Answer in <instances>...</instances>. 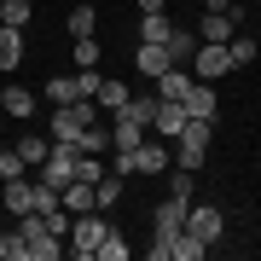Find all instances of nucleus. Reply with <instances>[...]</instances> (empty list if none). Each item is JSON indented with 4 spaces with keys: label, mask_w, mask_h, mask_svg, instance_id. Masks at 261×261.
Listing matches in <instances>:
<instances>
[{
    "label": "nucleus",
    "mask_w": 261,
    "mask_h": 261,
    "mask_svg": "<svg viewBox=\"0 0 261 261\" xmlns=\"http://www.w3.org/2000/svg\"><path fill=\"white\" fill-rule=\"evenodd\" d=\"M111 232V221H105V209H82L70 221V255L75 261H99V244Z\"/></svg>",
    "instance_id": "f257e3e1"
},
{
    "label": "nucleus",
    "mask_w": 261,
    "mask_h": 261,
    "mask_svg": "<svg viewBox=\"0 0 261 261\" xmlns=\"http://www.w3.org/2000/svg\"><path fill=\"white\" fill-rule=\"evenodd\" d=\"M18 238H23V250H29V261H58L64 255V238H53V226H47V215L41 209H29V215H18Z\"/></svg>",
    "instance_id": "f03ea898"
},
{
    "label": "nucleus",
    "mask_w": 261,
    "mask_h": 261,
    "mask_svg": "<svg viewBox=\"0 0 261 261\" xmlns=\"http://www.w3.org/2000/svg\"><path fill=\"white\" fill-rule=\"evenodd\" d=\"M174 163V145H157V140H140L134 151H116V174H163V168Z\"/></svg>",
    "instance_id": "7ed1b4c3"
},
{
    "label": "nucleus",
    "mask_w": 261,
    "mask_h": 261,
    "mask_svg": "<svg viewBox=\"0 0 261 261\" xmlns=\"http://www.w3.org/2000/svg\"><path fill=\"white\" fill-rule=\"evenodd\" d=\"M209 140H215V122L186 116V128L174 134V163H180V168H197V163L209 157Z\"/></svg>",
    "instance_id": "20e7f679"
},
{
    "label": "nucleus",
    "mask_w": 261,
    "mask_h": 261,
    "mask_svg": "<svg viewBox=\"0 0 261 261\" xmlns=\"http://www.w3.org/2000/svg\"><path fill=\"white\" fill-rule=\"evenodd\" d=\"M226 70H232L226 41H197V53H192V75L197 82H215V75H226Z\"/></svg>",
    "instance_id": "39448f33"
},
{
    "label": "nucleus",
    "mask_w": 261,
    "mask_h": 261,
    "mask_svg": "<svg viewBox=\"0 0 261 261\" xmlns=\"http://www.w3.org/2000/svg\"><path fill=\"white\" fill-rule=\"evenodd\" d=\"M35 180H41V186H53V192H64L70 180H75V151H70V145H53L47 163L35 168Z\"/></svg>",
    "instance_id": "423d86ee"
},
{
    "label": "nucleus",
    "mask_w": 261,
    "mask_h": 261,
    "mask_svg": "<svg viewBox=\"0 0 261 261\" xmlns=\"http://www.w3.org/2000/svg\"><path fill=\"white\" fill-rule=\"evenodd\" d=\"M186 232H192V238H203V244H221L226 215L215 209V203H186Z\"/></svg>",
    "instance_id": "0eeeda50"
},
{
    "label": "nucleus",
    "mask_w": 261,
    "mask_h": 261,
    "mask_svg": "<svg viewBox=\"0 0 261 261\" xmlns=\"http://www.w3.org/2000/svg\"><path fill=\"white\" fill-rule=\"evenodd\" d=\"M0 203H6L12 215H29V209H35V180H29V174L0 180Z\"/></svg>",
    "instance_id": "6e6552de"
},
{
    "label": "nucleus",
    "mask_w": 261,
    "mask_h": 261,
    "mask_svg": "<svg viewBox=\"0 0 261 261\" xmlns=\"http://www.w3.org/2000/svg\"><path fill=\"white\" fill-rule=\"evenodd\" d=\"M151 226H157V238L168 244L180 226H186V203H180V197H163V203H157V215H151Z\"/></svg>",
    "instance_id": "1a4fd4ad"
},
{
    "label": "nucleus",
    "mask_w": 261,
    "mask_h": 261,
    "mask_svg": "<svg viewBox=\"0 0 261 261\" xmlns=\"http://www.w3.org/2000/svg\"><path fill=\"white\" fill-rule=\"evenodd\" d=\"M180 105H186V116H203V122H215V111H221V99H215V87H209V82H192Z\"/></svg>",
    "instance_id": "9d476101"
},
{
    "label": "nucleus",
    "mask_w": 261,
    "mask_h": 261,
    "mask_svg": "<svg viewBox=\"0 0 261 261\" xmlns=\"http://www.w3.org/2000/svg\"><path fill=\"white\" fill-rule=\"evenodd\" d=\"M151 128H157L163 140H174V134L186 128V105H180V99H157V116H151Z\"/></svg>",
    "instance_id": "9b49d317"
},
{
    "label": "nucleus",
    "mask_w": 261,
    "mask_h": 261,
    "mask_svg": "<svg viewBox=\"0 0 261 261\" xmlns=\"http://www.w3.org/2000/svg\"><path fill=\"white\" fill-rule=\"evenodd\" d=\"M70 151H75V157H99V151H111V134H105L99 122H87V128H75Z\"/></svg>",
    "instance_id": "f8f14e48"
},
{
    "label": "nucleus",
    "mask_w": 261,
    "mask_h": 261,
    "mask_svg": "<svg viewBox=\"0 0 261 261\" xmlns=\"http://www.w3.org/2000/svg\"><path fill=\"white\" fill-rule=\"evenodd\" d=\"M232 23H238V6H232V12H203L197 41H232Z\"/></svg>",
    "instance_id": "ddd939ff"
},
{
    "label": "nucleus",
    "mask_w": 261,
    "mask_h": 261,
    "mask_svg": "<svg viewBox=\"0 0 261 261\" xmlns=\"http://www.w3.org/2000/svg\"><path fill=\"white\" fill-rule=\"evenodd\" d=\"M197 82V75L186 70V64H168L163 75H157V99H186V87Z\"/></svg>",
    "instance_id": "4468645a"
},
{
    "label": "nucleus",
    "mask_w": 261,
    "mask_h": 261,
    "mask_svg": "<svg viewBox=\"0 0 261 261\" xmlns=\"http://www.w3.org/2000/svg\"><path fill=\"white\" fill-rule=\"evenodd\" d=\"M134 64H140V75H151V82H157V75L168 70V47H163V41H140Z\"/></svg>",
    "instance_id": "2eb2a0df"
},
{
    "label": "nucleus",
    "mask_w": 261,
    "mask_h": 261,
    "mask_svg": "<svg viewBox=\"0 0 261 261\" xmlns=\"http://www.w3.org/2000/svg\"><path fill=\"white\" fill-rule=\"evenodd\" d=\"M203 255H209V244H203V238H192L186 226L168 238V261H203Z\"/></svg>",
    "instance_id": "dca6fc26"
},
{
    "label": "nucleus",
    "mask_w": 261,
    "mask_h": 261,
    "mask_svg": "<svg viewBox=\"0 0 261 261\" xmlns=\"http://www.w3.org/2000/svg\"><path fill=\"white\" fill-rule=\"evenodd\" d=\"M23 64V29L0 23V70H18Z\"/></svg>",
    "instance_id": "f3484780"
},
{
    "label": "nucleus",
    "mask_w": 261,
    "mask_h": 261,
    "mask_svg": "<svg viewBox=\"0 0 261 261\" xmlns=\"http://www.w3.org/2000/svg\"><path fill=\"white\" fill-rule=\"evenodd\" d=\"M163 47H168V64H192L197 35H192V29H168V41H163Z\"/></svg>",
    "instance_id": "a211bd4d"
},
{
    "label": "nucleus",
    "mask_w": 261,
    "mask_h": 261,
    "mask_svg": "<svg viewBox=\"0 0 261 261\" xmlns=\"http://www.w3.org/2000/svg\"><path fill=\"white\" fill-rule=\"evenodd\" d=\"M0 111H6V116H35V93H29V87H6V93H0Z\"/></svg>",
    "instance_id": "6ab92c4d"
},
{
    "label": "nucleus",
    "mask_w": 261,
    "mask_h": 261,
    "mask_svg": "<svg viewBox=\"0 0 261 261\" xmlns=\"http://www.w3.org/2000/svg\"><path fill=\"white\" fill-rule=\"evenodd\" d=\"M58 203H64L70 215H82V209H93V186H87V180H70V186L58 192Z\"/></svg>",
    "instance_id": "aec40b11"
},
{
    "label": "nucleus",
    "mask_w": 261,
    "mask_h": 261,
    "mask_svg": "<svg viewBox=\"0 0 261 261\" xmlns=\"http://www.w3.org/2000/svg\"><path fill=\"white\" fill-rule=\"evenodd\" d=\"M145 140V128H140V122H128V116H116V128H111V145L116 151H134V145H140Z\"/></svg>",
    "instance_id": "412c9836"
},
{
    "label": "nucleus",
    "mask_w": 261,
    "mask_h": 261,
    "mask_svg": "<svg viewBox=\"0 0 261 261\" xmlns=\"http://www.w3.org/2000/svg\"><path fill=\"white\" fill-rule=\"evenodd\" d=\"M93 99H99V111H111V116H116L122 105H128V82H99V93H93Z\"/></svg>",
    "instance_id": "4be33fe9"
},
{
    "label": "nucleus",
    "mask_w": 261,
    "mask_h": 261,
    "mask_svg": "<svg viewBox=\"0 0 261 261\" xmlns=\"http://www.w3.org/2000/svg\"><path fill=\"white\" fill-rule=\"evenodd\" d=\"M116 116H128V122H140V128H151V116H157V93H151V99H134V93H128V105H122Z\"/></svg>",
    "instance_id": "5701e85b"
},
{
    "label": "nucleus",
    "mask_w": 261,
    "mask_h": 261,
    "mask_svg": "<svg viewBox=\"0 0 261 261\" xmlns=\"http://www.w3.org/2000/svg\"><path fill=\"white\" fill-rule=\"evenodd\" d=\"M47 151H53V140H41V134H23V140H18V157H23L29 168L47 163Z\"/></svg>",
    "instance_id": "b1692460"
},
{
    "label": "nucleus",
    "mask_w": 261,
    "mask_h": 261,
    "mask_svg": "<svg viewBox=\"0 0 261 261\" xmlns=\"http://www.w3.org/2000/svg\"><path fill=\"white\" fill-rule=\"evenodd\" d=\"M116 203H122V174H105L93 186V209H116Z\"/></svg>",
    "instance_id": "393cba45"
},
{
    "label": "nucleus",
    "mask_w": 261,
    "mask_h": 261,
    "mask_svg": "<svg viewBox=\"0 0 261 261\" xmlns=\"http://www.w3.org/2000/svg\"><path fill=\"white\" fill-rule=\"evenodd\" d=\"M29 18H35V6H29V0H0V23L29 29Z\"/></svg>",
    "instance_id": "a878e982"
},
{
    "label": "nucleus",
    "mask_w": 261,
    "mask_h": 261,
    "mask_svg": "<svg viewBox=\"0 0 261 261\" xmlns=\"http://www.w3.org/2000/svg\"><path fill=\"white\" fill-rule=\"evenodd\" d=\"M168 12H145V23H140V41H168Z\"/></svg>",
    "instance_id": "bb28decb"
},
{
    "label": "nucleus",
    "mask_w": 261,
    "mask_h": 261,
    "mask_svg": "<svg viewBox=\"0 0 261 261\" xmlns=\"http://www.w3.org/2000/svg\"><path fill=\"white\" fill-rule=\"evenodd\" d=\"M128 255H134V250H128V238L111 226V232H105V244H99V261H128Z\"/></svg>",
    "instance_id": "cd10ccee"
},
{
    "label": "nucleus",
    "mask_w": 261,
    "mask_h": 261,
    "mask_svg": "<svg viewBox=\"0 0 261 261\" xmlns=\"http://www.w3.org/2000/svg\"><path fill=\"white\" fill-rule=\"evenodd\" d=\"M70 58H75V70H93V64H99V35H82Z\"/></svg>",
    "instance_id": "c85d7f7f"
},
{
    "label": "nucleus",
    "mask_w": 261,
    "mask_h": 261,
    "mask_svg": "<svg viewBox=\"0 0 261 261\" xmlns=\"http://www.w3.org/2000/svg\"><path fill=\"white\" fill-rule=\"evenodd\" d=\"M226 53H232V70L255 64V41H250V35H232V41H226Z\"/></svg>",
    "instance_id": "c756f323"
},
{
    "label": "nucleus",
    "mask_w": 261,
    "mask_h": 261,
    "mask_svg": "<svg viewBox=\"0 0 261 261\" xmlns=\"http://www.w3.org/2000/svg\"><path fill=\"white\" fill-rule=\"evenodd\" d=\"M47 99H53V105H70V99H82V93H75V75H53V82H47Z\"/></svg>",
    "instance_id": "7c9ffc66"
},
{
    "label": "nucleus",
    "mask_w": 261,
    "mask_h": 261,
    "mask_svg": "<svg viewBox=\"0 0 261 261\" xmlns=\"http://www.w3.org/2000/svg\"><path fill=\"white\" fill-rule=\"evenodd\" d=\"M75 180L99 186V180H105V157H75Z\"/></svg>",
    "instance_id": "2f4dec72"
},
{
    "label": "nucleus",
    "mask_w": 261,
    "mask_h": 261,
    "mask_svg": "<svg viewBox=\"0 0 261 261\" xmlns=\"http://www.w3.org/2000/svg\"><path fill=\"white\" fill-rule=\"evenodd\" d=\"M18 174H29V163L18 157V145H12V151H0V180H18Z\"/></svg>",
    "instance_id": "473e14b6"
},
{
    "label": "nucleus",
    "mask_w": 261,
    "mask_h": 261,
    "mask_svg": "<svg viewBox=\"0 0 261 261\" xmlns=\"http://www.w3.org/2000/svg\"><path fill=\"white\" fill-rule=\"evenodd\" d=\"M70 221H75V215H70L64 203H53V209H47V226H53V238H70Z\"/></svg>",
    "instance_id": "72a5a7b5"
},
{
    "label": "nucleus",
    "mask_w": 261,
    "mask_h": 261,
    "mask_svg": "<svg viewBox=\"0 0 261 261\" xmlns=\"http://www.w3.org/2000/svg\"><path fill=\"white\" fill-rule=\"evenodd\" d=\"M0 261H29V250H23L18 232H0Z\"/></svg>",
    "instance_id": "f704fd0d"
},
{
    "label": "nucleus",
    "mask_w": 261,
    "mask_h": 261,
    "mask_svg": "<svg viewBox=\"0 0 261 261\" xmlns=\"http://www.w3.org/2000/svg\"><path fill=\"white\" fill-rule=\"evenodd\" d=\"M70 35H75V41L93 35V6H75V12H70Z\"/></svg>",
    "instance_id": "c9c22d12"
},
{
    "label": "nucleus",
    "mask_w": 261,
    "mask_h": 261,
    "mask_svg": "<svg viewBox=\"0 0 261 261\" xmlns=\"http://www.w3.org/2000/svg\"><path fill=\"white\" fill-rule=\"evenodd\" d=\"M168 197H180V203H192V168H180V174H174V192H168Z\"/></svg>",
    "instance_id": "e433bc0d"
},
{
    "label": "nucleus",
    "mask_w": 261,
    "mask_h": 261,
    "mask_svg": "<svg viewBox=\"0 0 261 261\" xmlns=\"http://www.w3.org/2000/svg\"><path fill=\"white\" fill-rule=\"evenodd\" d=\"M203 12H232V0H203Z\"/></svg>",
    "instance_id": "4c0bfd02"
},
{
    "label": "nucleus",
    "mask_w": 261,
    "mask_h": 261,
    "mask_svg": "<svg viewBox=\"0 0 261 261\" xmlns=\"http://www.w3.org/2000/svg\"><path fill=\"white\" fill-rule=\"evenodd\" d=\"M140 12H163V0H140Z\"/></svg>",
    "instance_id": "58836bf2"
}]
</instances>
